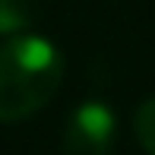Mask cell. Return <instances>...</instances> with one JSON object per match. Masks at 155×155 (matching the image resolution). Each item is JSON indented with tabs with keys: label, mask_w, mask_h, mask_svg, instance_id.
<instances>
[{
	"label": "cell",
	"mask_w": 155,
	"mask_h": 155,
	"mask_svg": "<svg viewBox=\"0 0 155 155\" xmlns=\"http://www.w3.org/2000/svg\"><path fill=\"white\" fill-rule=\"evenodd\" d=\"M63 82V54L54 41L19 32L0 45V124L38 114Z\"/></svg>",
	"instance_id": "cell-1"
},
{
	"label": "cell",
	"mask_w": 155,
	"mask_h": 155,
	"mask_svg": "<svg viewBox=\"0 0 155 155\" xmlns=\"http://www.w3.org/2000/svg\"><path fill=\"white\" fill-rule=\"evenodd\" d=\"M133 133H136L139 146L146 149V155H155V95L146 98L133 114Z\"/></svg>",
	"instance_id": "cell-4"
},
{
	"label": "cell",
	"mask_w": 155,
	"mask_h": 155,
	"mask_svg": "<svg viewBox=\"0 0 155 155\" xmlns=\"http://www.w3.org/2000/svg\"><path fill=\"white\" fill-rule=\"evenodd\" d=\"M32 25V10L25 0H0V38L29 32Z\"/></svg>",
	"instance_id": "cell-3"
},
{
	"label": "cell",
	"mask_w": 155,
	"mask_h": 155,
	"mask_svg": "<svg viewBox=\"0 0 155 155\" xmlns=\"http://www.w3.org/2000/svg\"><path fill=\"white\" fill-rule=\"evenodd\" d=\"M117 143V117L108 101H89L76 104L63 124V155H111Z\"/></svg>",
	"instance_id": "cell-2"
}]
</instances>
